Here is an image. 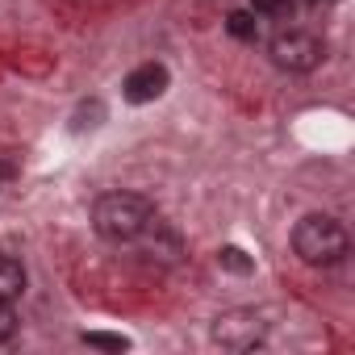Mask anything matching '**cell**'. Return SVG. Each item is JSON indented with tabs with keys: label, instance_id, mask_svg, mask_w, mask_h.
I'll return each mask as SVG.
<instances>
[{
	"label": "cell",
	"instance_id": "obj_2",
	"mask_svg": "<svg viewBox=\"0 0 355 355\" xmlns=\"http://www.w3.org/2000/svg\"><path fill=\"white\" fill-rule=\"evenodd\" d=\"M293 251L305 263H313V268H330V263H338L351 251V239H347L343 222H334L326 214H309L293 230Z\"/></svg>",
	"mask_w": 355,
	"mask_h": 355
},
{
	"label": "cell",
	"instance_id": "obj_1",
	"mask_svg": "<svg viewBox=\"0 0 355 355\" xmlns=\"http://www.w3.org/2000/svg\"><path fill=\"white\" fill-rule=\"evenodd\" d=\"M150 222H155V205L138 193H105L92 205V226L109 243H134L150 230Z\"/></svg>",
	"mask_w": 355,
	"mask_h": 355
},
{
	"label": "cell",
	"instance_id": "obj_11",
	"mask_svg": "<svg viewBox=\"0 0 355 355\" xmlns=\"http://www.w3.org/2000/svg\"><path fill=\"white\" fill-rule=\"evenodd\" d=\"M17 334V313H13V301H0V343H9Z\"/></svg>",
	"mask_w": 355,
	"mask_h": 355
},
{
	"label": "cell",
	"instance_id": "obj_10",
	"mask_svg": "<svg viewBox=\"0 0 355 355\" xmlns=\"http://www.w3.org/2000/svg\"><path fill=\"white\" fill-rule=\"evenodd\" d=\"M84 343H88V347H101V351H125V347H130V338L105 334V330H84Z\"/></svg>",
	"mask_w": 355,
	"mask_h": 355
},
{
	"label": "cell",
	"instance_id": "obj_6",
	"mask_svg": "<svg viewBox=\"0 0 355 355\" xmlns=\"http://www.w3.org/2000/svg\"><path fill=\"white\" fill-rule=\"evenodd\" d=\"M26 293V268L13 255H0V301H17Z\"/></svg>",
	"mask_w": 355,
	"mask_h": 355
},
{
	"label": "cell",
	"instance_id": "obj_9",
	"mask_svg": "<svg viewBox=\"0 0 355 355\" xmlns=\"http://www.w3.org/2000/svg\"><path fill=\"white\" fill-rule=\"evenodd\" d=\"M226 30H230L239 42H255V38H259V26H255V17H251V13H230Z\"/></svg>",
	"mask_w": 355,
	"mask_h": 355
},
{
	"label": "cell",
	"instance_id": "obj_13",
	"mask_svg": "<svg viewBox=\"0 0 355 355\" xmlns=\"http://www.w3.org/2000/svg\"><path fill=\"white\" fill-rule=\"evenodd\" d=\"M5 180H9V163L0 159V189H5Z\"/></svg>",
	"mask_w": 355,
	"mask_h": 355
},
{
	"label": "cell",
	"instance_id": "obj_5",
	"mask_svg": "<svg viewBox=\"0 0 355 355\" xmlns=\"http://www.w3.org/2000/svg\"><path fill=\"white\" fill-rule=\"evenodd\" d=\"M167 67L163 63H142V67H134L130 76H125V84H121V96L130 101V105H150V101H159L163 92H167Z\"/></svg>",
	"mask_w": 355,
	"mask_h": 355
},
{
	"label": "cell",
	"instance_id": "obj_8",
	"mask_svg": "<svg viewBox=\"0 0 355 355\" xmlns=\"http://www.w3.org/2000/svg\"><path fill=\"white\" fill-rule=\"evenodd\" d=\"M101 121H105V105H101V101H92V105H80V109H76L71 130H76V134H84V130H92V125H101Z\"/></svg>",
	"mask_w": 355,
	"mask_h": 355
},
{
	"label": "cell",
	"instance_id": "obj_3",
	"mask_svg": "<svg viewBox=\"0 0 355 355\" xmlns=\"http://www.w3.org/2000/svg\"><path fill=\"white\" fill-rule=\"evenodd\" d=\"M322 59H326V46L305 30H284L272 38V63L284 71H313Z\"/></svg>",
	"mask_w": 355,
	"mask_h": 355
},
{
	"label": "cell",
	"instance_id": "obj_14",
	"mask_svg": "<svg viewBox=\"0 0 355 355\" xmlns=\"http://www.w3.org/2000/svg\"><path fill=\"white\" fill-rule=\"evenodd\" d=\"M309 5H318V0H309Z\"/></svg>",
	"mask_w": 355,
	"mask_h": 355
},
{
	"label": "cell",
	"instance_id": "obj_4",
	"mask_svg": "<svg viewBox=\"0 0 355 355\" xmlns=\"http://www.w3.org/2000/svg\"><path fill=\"white\" fill-rule=\"evenodd\" d=\"M263 334H268V322L251 309H230L214 322V343L226 351H251L263 343Z\"/></svg>",
	"mask_w": 355,
	"mask_h": 355
},
{
	"label": "cell",
	"instance_id": "obj_12",
	"mask_svg": "<svg viewBox=\"0 0 355 355\" xmlns=\"http://www.w3.org/2000/svg\"><path fill=\"white\" fill-rule=\"evenodd\" d=\"M255 13H284L288 9V0H251Z\"/></svg>",
	"mask_w": 355,
	"mask_h": 355
},
{
	"label": "cell",
	"instance_id": "obj_7",
	"mask_svg": "<svg viewBox=\"0 0 355 355\" xmlns=\"http://www.w3.org/2000/svg\"><path fill=\"white\" fill-rule=\"evenodd\" d=\"M218 263H222L226 272H234V276H251V272H255V259H251L243 247H222V251H218Z\"/></svg>",
	"mask_w": 355,
	"mask_h": 355
}]
</instances>
